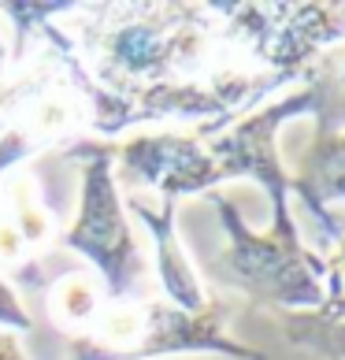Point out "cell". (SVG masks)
Returning a JSON list of instances; mask_svg holds the SVG:
<instances>
[{"label":"cell","instance_id":"obj_1","mask_svg":"<svg viewBox=\"0 0 345 360\" xmlns=\"http://www.w3.org/2000/svg\"><path fill=\"white\" fill-rule=\"evenodd\" d=\"M56 26L97 86V141L164 119L219 130L282 86L260 68L230 4H71Z\"/></svg>","mask_w":345,"mask_h":360},{"label":"cell","instance_id":"obj_2","mask_svg":"<svg viewBox=\"0 0 345 360\" xmlns=\"http://www.w3.org/2000/svg\"><path fill=\"white\" fill-rule=\"evenodd\" d=\"M297 115H315V138L345 130V41L327 49L304 71V82L271 104H260L219 130L138 134L104 141L115 179L134 193H160V205L216 190L230 179H253L271 197V212L289 208V171L278 156V130Z\"/></svg>","mask_w":345,"mask_h":360},{"label":"cell","instance_id":"obj_3","mask_svg":"<svg viewBox=\"0 0 345 360\" xmlns=\"http://www.w3.org/2000/svg\"><path fill=\"white\" fill-rule=\"evenodd\" d=\"M97 141V86L78 63L67 34L41 22L22 45L8 49L0 78V179L37 153H67Z\"/></svg>","mask_w":345,"mask_h":360},{"label":"cell","instance_id":"obj_4","mask_svg":"<svg viewBox=\"0 0 345 360\" xmlns=\"http://www.w3.org/2000/svg\"><path fill=\"white\" fill-rule=\"evenodd\" d=\"M230 304L208 297L201 312L164 297H104L67 338V360H156V356H230L268 360V353L227 335Z\"/></svg>","mask_w":345,"mask_h":360},{"label":"cell","instance_id":"obj_5","mask_svg":"<svg viewBox=\"0 0 345 360\" xmlns=\"http://www.w3.org/2000/svg\"><path fill=\"white\" fill-rule=\"evenodd\" d=\"M216 212L227 231V249L208 264L219 283L245 293L256 309H282V312H312L323 301L327 260L320 252L304 249L294 212L278 208L268 231H253L230 197L211 193Z\"/></svg>","mask_w":345,"mask_h":360},{"label":"cell","instance_id":"obj_6","mask_svg":"<svg viewBox=\"0 0 345 360\" xmlns=\"http://www.w3.org/2000/svg\"><path fill=\"white\" fill-rule=\"evenodd\" d=\"M63 156L82 164V193L74 223L60 234V249H71L93 264L104 283V297H145L141 290L149 286V260L130 231L108 145L89 138L71 145Z\"/></svg>","mask_w":345,"mask_h":360},{"label":"cell","instance_id":"obj_7","mask_svg":"<svg viewBox=\"0 0 345 360\" xmlns=\"http://www.w3.org/2000/svg\"><path fill=\"white\" fill-rule=\"evenodd\" d=\"M260 68L297 82L327 49L345 41V4H230Z\"/></svg>","mask_w":345,"mask_h":360},{"label":"cell","instance_id":"obj_8","mask_svg":"<svg viewBox=\"0 0 345 360\" xmlns=\"http://www.w3.org/2000/svg\"><path fill=\"white\" fill-rule=\"evenodd\" d=\"M60 223L41 201L30 171H11L0 179V264L19 283H41L45 264L56 260Z\"/></svg>","mask_w":345,"mask_h":360},{"label":"cell","instance_id":"obj_9","mask_svg":"<svg viewBox=\"0 0 345 360\" xmlns=\"http://www.w3.org/2000/svg\"><path fill=\"white\" fill-rule=\"evenodd\" d=\"M282 335L294 349L315 353L323 360H345V231L338 234V249L327 260L323 301L312 312H286Z\"/></svg>","mask_w":345,"mask_h":360},{"label":"cell","instance_id":"obj_10","mask_svg":"<svg viewBox=\"0 0 345 360\" xmlns=\"http://www.w3.org/2000/svg\"><path fill=\"white\" fill-rule=\"evenodd\" d=\"M130 212L149 226V234L156 242V275H160V286H164V301H171L175 309H185V312H201L208 304V293L178 245L175 205L149 208L141 197H130Z\"/></svg>","mask_w":345,"mask_h":360},{"label":"cell","instance_id":"obj_11","mask_svg":"<svg viewBox=\"0 0 345 360\" xmlns=\"http://www.w3.org/2000/svg\"><path fill=\"white\" fill-rule=\"evenodd\" d=\"M289 193H297L304 208L327 226V234H341L338 219L327 205L345 201V130L327 138H312V145L297 156V171L289 175Z\"/></svg>","mask_w":345,"mask_h":360},{"label":"cell","instance_id":"obj_12","mask_svg":"<svg viewBox=\"0 0 345 360\" xmlns=\"http://www.w3.org/2000/svg\"><path fill=\"white\" fill-rule=\"evenodd\" d=\"M0 327H4V330H34L30 312L22 309L15 286H11L4 275H0Z\"/></svg>","mask_w":345,"mask_h":360},{"label":"cell","instance_id":"obj_13","mask_svg":"<svg viewBox=\"0 0 345 360\" xmlns=\"http://www.w3.org/2000/svg\"><path fill=\"white\" fill-rule=\"evenodd\" d=\"M0 360H30L26 349H22V342L11 335V330H4V327H0Z\"/></svg>","mask_w":345,"mask_h":360},{"label":"cell","instance_id":"obj_14","mask_svg":"<svg viewBox=\"0 0 345 360\" xmlns=\"http://www.w3.org/2000/svg\"><path fill=\"white\" fill-rule=\"evenodd\" d=\"M4 68H8V41H4V34H0V78H4Z\"/></svg>","mask_w":345,"mask_h":360}]
</instances>
